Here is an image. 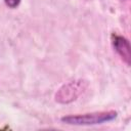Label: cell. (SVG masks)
Here are the masks:
<instances>
[{"label":"cell","mask_w":131,"mask_h":131,"mask_svg":"<svg viewBox=\"0 0 131 131\" xmlns=\"http://www.w3.org/2000/svg\"><path fill=\"white\" fill-rule=\"evenodd\" d=\"M112 44L117 51V53L121 56L123 61L126 62L127 66H130L131 62V51H130V43L128 39L125 37L114 33L112 35Z\"/></svg>","instance_id":"3957f363"},{"label":"cell","mask_w":131,"mask_h":131,"mask_svg":"<svg viewBox=\"0 0 131 131\" xmlns=\"http://www.w3.org/2000/svg\"><path fill=\"white\" fill-rule=\"evenodd\" d=\"M4 3H5L9 8H15L16 6L19 5L20 0H4Z\"/></svg>","instance_id":"277c9868"},{"label":"cell","mask_w":131,"mask_h":131,"mask_svg":"<svg viewBox=\"0 0 131 131\" xmlns=\"http://www.w3.org/2000/svg\"><path fill=\"white\" fill-rule=\"evenodd\" d=\"M87 85L88 83L85 80H75L63 84L55 93V101L61 104L73 102L85 91Z\"/></svg>","instance_id":"7a4b0ae2"},{"label":"cell","mask_w":131,"mask_h":131,"mask_svg":"<svg viewBox=\"0 0 131 131\" xmlns=\"http://www.w3.org/2000/svg\"><path fill=\"white\" fill-rule=\"evenodd\" d=\"M118 114L115 111H102V112H94L87 114H77V115H69L64 116L60 119V121L64 124L69 125H97L106 122H111L117 118Z\"/></svg>","instance_id":"6da1fadb"}]
</instances>
